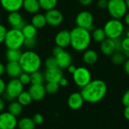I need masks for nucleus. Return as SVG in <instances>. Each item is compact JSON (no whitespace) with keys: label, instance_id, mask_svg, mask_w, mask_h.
<instances>
[{"label":"nucleus","instance_id":"38","mask_svg":"<svg viewBox=\"0 0 129 129\" xmlns=\"http://www.w3.org/2000/svg\"><path fill=\"white\" fill-rule=\"evenodd\" d=\"M33 119L34 121V122L36 123V125H41L44 122V117L42 114L39 113H36L33 116Z\"/></svg>","mask_w":129,"mask_h":129},{"label":"nucleus","instance_id":"52","mask_svg":"<svg viewBox=\"0 0 129 129\" xmlns=\"http://www.w3.org/2000/svg\"><path fill=\"white\" fill-rule=\"evenodd\" d=\"M123 53H124V55L125 56L126 59H129V51H124Z\"/></svg>","mask_w":129,"mask_h":129},{"label":"nucleus","instance_id":"16","mask_svg":"<svg viewBox=\"0 0 129 129\" xmlns=\"http://www.w3.org/2000/svg\"><path fill=\"white\" fill-rule=\"evenodd\" d=\"M5 72L11 78H18L23 70L19 62H8L5 66Z\"/></svg>","mask_w":129,"mask_h":129},{"label":"nucleus","instance_id":"6","mask_svg":"<svg viewBox=\"0 0 129 129\" xmlns=\"http://www.w3.org/2000/svg\"><path fill=\"white\" fill-rule=\"evenodd\" d=\"M107 9L112 18L115 19L123 18L128 12L125 0H108Z\"/></svg>","mask_w":129,"mask_h":129},{"label":"nucleus","instance_id":"15","mask_svg":"<svg viewBox=\"0 0 129 129\" xmlns=\"http://www.w3.org/2000/svg\"><path fill=\"white\" fill-rule=\"evenodd\" d=\"M45 81L47 82H57L58 83L60 80L63 77V71L60 68H47L44 73Z\"/></svg>","mask_w":129,"mask_h":129},{"label":"nucleus","instance_id":"37","mask_svg":"<svg viewBox=\"0 0 129 129\" xmlns=\"http://www.w3.org/2000/svg\"><path fill=\"white\" fill-rule=\"evenodd\" d=\"M7 31H8V30L6 29V27L4 25H2V24H0V44L4 43Z\"/></svg>","mask_w":129,"mask_h":129},{"label":"nucleus","instance_id":"51","mask_svg":"<svg viewBox=\"0 0 129 129\" xmlns=\"http://www.w3.org/2000/svg\"><path fill=\"white\" fill-rule=\"evenodd\" d=\"M124 21H125V23L129 26V11L128 12H127L126 13V14L125 15V17H124Z\"/></svg>","mask_w":129,"mask_h":129},{"label":"nucleus","instance_id":"53","mask_svg":"<svg viewBox=\"0 0 129 129\" xmlns=\"http://www.w3.org/2000/svg\"><path fill=\"white\" fill-rule=\"evenodd\" d=\"M125 2H126L127 7H128V10H129V0H125Z\"/></svg>","mask_w":129,"mask_h":129},{"label":"nucleus","instance_id":"20","mask_svg":"<svg viewBox=\"0 0 129 129\" xmlns=\"http://www.w3.org/2000/svg\"><path fill=\"white\" fill-rule=\"evenodd\" d=\"M101 51L105 56H112L116 52V46L114 40L106 38L101 43Z\"/></svg>","mask_w":129,"mask_h":129},{"label":"nucleus","instance_id":"34","mask_svg":"<svg viewBox=\"0 0 129 129\" xmlns=\"http://www.w3.org/2000/svg\"><path fill=\"white\" fill-rule=\"evenodd\" d=\"M45 66L47 68H57L58 64L57 61L55 56H52L48 58H47L45 61Z\"/></svg>","mask_w":129,"mask_h":129},{"label":"nucleus","instance_id":"9","mask_svg":"<svg viewBox=\"0 0 129 129\" xmlns=\"http://www.w3.org/2000/svg\"><path fill=\"white\" fill-rule=\"evenodd\" d=\"M76 24L77 27L91 31L94 30V16L88 11H82L76 17Z\"/></svg>","mask_w":129,"mask_h":129},{"label":"nucleus","instance_id":"3","mask_svg":"<svg viewBox=\"0 0 129 129\" xmlns=\"http://www.w3.org/2000/svg\"><path fill=\"white\" fill-rule=\"evenodd\" d=\"M19 63L23 72L31 74L40 69L42 59L38 53L29 49L22 52Z\"/></svg>","mask_w":129,"mask_h":129},{"label":"nucleus","instance_id":"8","mask_svg":"<svg viewBox=\"0 0 129 129\" xmlns=\"http://www.w3.org/2000/svg\"><path fill=\"white\" fill-rule=\"evenodd\" d=\"M73 79L78 87L82 88L91 81V74L87 68L78 67L73 74Z\"/></svg>","mask_w":129,"mask_h":129},{"label":"nucleus","instance_id":"47","mask_svg":"<svg viewBox=\"0 0 129 129\" xmlns=\"http://www.w3.org/2000/svg\"><path fill=\"white\" fill-rule=\"evenodd\" d=\"M5 107V100L2 97H0V113H2Z\"/></svg>","mask_w":129,"mask_h":129},{"label":"nucleus","instance_id":"27","mask_svg":"<svg viewBox=\"0 0 129 129\" xmlns=\"http://www.w3.org/2000/svg\"><path fill=\"white\" fill-rule=\"evenodd\" d=\"M8 112L11 113L12 115L17 116H19L22 112H23V106L18 102V101H13L11 102L8 108Z\"/></svg>","mask_w":129,"mask_h":129},{"label":"nucleus","instance_id":"4","mask_svg":"<svg viewBox=\"0 0 129 129\" xmlns=\"http://www.w3.org/2000/svg\"><path fill=\"white\" fill-rule=\"evenodd\" d=\"M24 40L22 30L11 28L7 31L4 43L7 49H20L23 46Z\"/></svg>","mask_w":129,"mask_h":129},{"label":"nucleus","instance_id":"21","mask_svg":"<svg viewBox=\"0 0 129 129\" xmlns=\"http://www.w3.org/2000/svg\"><path fill=\"white\" fill-rule=\"evenodd\" d=\"M23 8L26 12L30 14H36L41 8L39 0H23Z\"/></svg>","mask_w":129,"mask_h":129},{"label":"nucleus","instance_id":"48","mask_svg":"<svg viewBox=\"0 0 129 129\" xmlns=\"http://www.w3.org/2000/svg\"><path fill=\"white\" fill-rule=\"evenodd\" d=\"M76 67L75 66V65H69L68 66V68H67V70H68V71L70 73V74H73L74 72H75V71H76Z\"/></svg>","mask_w":129,"mask_h":129},{"label":"nucleus","instance_id":"36","mask_svg":"<svg viewBox=\"0 0 129 129\" xmlns=\"http://www.w3.org/2000/svg\"><path fill=\"white\" fill-rule=\"evenodd\" d=\"M19 80L23 85H27L29 84H31V78L30 74L26 72H22V74L19 76Z\"/></svg>","mask_w":129,"mask_h":129},{"label":"nucleus","instance_id":"35","mask_svg":"<svg viewBox=\"0 0 129 129\" xmlns=\"http://www.w3.org/2000/svg\"><path fill=\"white\" fill-rule=\"evenodd\" d=\"M37 45V40L36 39V37L34 38H25V40H24V43H23V46L28 49H34Z\"/></svg>","mask_w":129,"mask_h":129},{"label":"nucleus","instance_id":"1","mask_svg":"<svg viewBox=\"0 0 129 129\" xmlns=\"http://www.w3.org/2000/svg\"><path fill=\"white\" fill-rule=\"evenodd\" d=\"M107 92L106 83L101 79L91 80L86 86L82 88L81 94L84 100L89 103H96L102 100Z\"/></svg>","mask_w":129,"mask_h":129},{"label":"nucleus","instance_id":"11","mask_svg":"<svg viewBox=\"0 0 129 129\" xmlns=\"http://www.w3.org/2000/svg\"><path fill=\"white\" fill-rule=\"evenodd\" d=\"M47 24L51 27H57L60 25L63 21V15L59 10L53 8L46 11L45 14Z\"/></svg>","mask_w":129,"mask_h":129},{"label":"nucleus","instance_id":"43","mask_svg":"<svg viewBox=\"0 0 129 129\" xmlns=\"http://www.w3.org/2000/svg\"><path fill=\"white\" fill-rule=\"evenodd\" d=\"M5 88H6V84L4 81V80L0 77V96L3 95V94L5 92Z\"/></svg>","mask_w":129,"mask_h":129},{"label":"nucleus","instance_id":"39","mask_svg":"<svg viewBox=\"0 0 129 129\" xmlns=\"http://www.w3.org/2000/svg\"><path fill=\"white\" fill-rule=\"evenodd\" d=\"M116 46V52H123L122 48V40L121 38H117L114 40Z\"/></svg>","mask_w":129,"mask_h":129},{"label":"nucleus","instance_id":"33","mask_svg":"<svg viewBox=\"0 0 129 129\" xmlns=\"http://www.w3.org/2000/svg\"><path fill=\"white\" fill-rule=\"evenodd\" d=\"M60 85L57 82H47L46 84L45 85L46 93L49 94H56L60 88Z\"/></svg>","mask_w":129,"mask_h":129},{"label":"nucleus","instance_id":"40","mask_svg":"<svg viewBox=\"0 0 129 129\" xmlns=\"http://www.w3.org/2000/svg\"><path fill=\"white\" fill-rule=\"evenodd\" d=\"M122 102L125 106H129V89L126 90V92L124 94L122 98Z\"/></svg>","mask_w":129,"mask_h":129},{"label":"nucleus","instance_id":"50","mask_svg":"<svg viewBox=\"0 0 129 129\" xmlns=\"http://www.w3.org/2000/svg\"><path fill=\"white\" fill-rule=\"evenodd\" d=\"M5 72V66L2 63L0 62V77H2Z\"/></svg>","mask_w":129,"mask_h":129},{"label":"nucleus","instance_id":"18","mask_svg":"<svg viewBox=\"0 0 129 129\" xmlns=\"http://www.w3.org/2000/svg\"><path fill=\"white\" fill-rule=\"evenodd\" d=\"M55 57L57 61L58 67L61 69L67 68L68 66L72 64V56L70 53L64 49H62L57 55L55 56Z\"/></svg>","mask_w":129,"mask_h":129},{"label":"nucleus","instance_id":"49","mask_svg":"<svg viewBox=\"0 0 129 129\" xmlns=\"http://www.w3.org/2000/svg\"><path fill=\"white\" fill-rule=\"evenodd\" d=\"M124 116L126 119L129 120V106H125L124 110Z\"/></svg>","mask_w":129,"mask_h":129},{"label":"nucleus","instance_id":"54","mask_svg":"<svg viewBox=\"0 0 129 129\" xmlns=\"http://www.w3.org/2000/svg\"><path fill=\"white\" fill-rule=\"evenodd\" d=\"M126 36L129 37V30H128V31H127V33H126Z\"/></svg>","mask_w":129,"mask_h":129},{"label":"nucleus","instance_id":"7","mask_svg":"<svg viewBox=\"0 0 129 129\" xmlns=\"http://www.w3.org/2000/svg\"><path fill=\"white\" fill-rule=\"evenodd\" d=\"M23 90V84L19 78H11L7 84L5 92L3 94L4 99L7 101H11L20 95Z\"/></svg>","mask_w":129,"mask_h":129},{"label":"nucleus","instance_id":"31","mask_svg":"<svg viewBox=\"0 0 129 129\" xmlns=\"http://www.w3.org/2000/svg\"><path fill=\"white\" fill-rule=\"evenodd\" d=\"M39 2L42 9L48 11L55 8L57 4V0H39Z\"/></svg>","mask_w":129,"mask_h":129},{"label":"nucleus","instance_id":"22","mask_svg":"<svg viewBox=\"0 0 129 129\" xmlns=\"http://www.w3.org/2000/svg\"><path fill=\"white\" fill-rule=\"evenodd\" d=\"M83 61L85 64L91 65L95 64L98 60V54L96 51L93 49H86L84 51L83 54Z\"/></svg>","mask_w":129,"mask_h":129},{"label":"nucleus","instance_id":"32","mask_svg":"<svg viewBox=\"0 0 129 129\" xmlns=\"http://www.w3.org/2000/svg\"><path fill=\"white\" fill-rule=\"evenodd\" d=\"M111 59L113 64L119 65L124 64V62L126 60V57L124 55L123 52H115L112 55Z\"/></svg>","mask_w":129,"mask_h":129},{"label":"nucleus","instance_id":"45","mask_svg":"<svg viewBox=\"0 0 129 129\" xmlns=\"http://www.w3.org/2000/svg\"><path fill=\"white\" fill-rule=\"evenodd\" d=\"M123 68L125 72L129 75V59H126L125 62L123 64Z\"/></svg>","mask_w":129,"mask_h":129},{"label":"nucleus","instance_id":"23","mask_svg":"<svg viewBox=\"0 0 129 129\" xmlns=\"http://www.w3.org/2000/svg\"><path fill=\"white\" fill-rule=\"evenodd\" d=\"M31 24L34 27H36L37 29L43 28L47 24V21H46V18H45V14H39V13L34 14V15L32 17Z\"/></svg>","mask_w":129,"mask_h":129},{"label":"nucleus","instance_id":"5","mask_svg":"<svg viewBox=\"0 0 129 129\" xmlns=\"http://www.w3.org/2000/svg\"><path fill=\"white\" fill-rule=\"evenodd\" d=\"M124 24L120 19H110L104 27L107 38L116 40L120 38L124 33Z\"/></svg>","mask_w":129,"mask_h":129},{"label":"nucleus","instance_id":"2","mask_svg":"<svg viewBox=\"0 0 129 129\" xmlns=\"http://www.w3.org/2000/svg\"><path fill=\"white\" fill-rule=\"evenodd\" d=\"M91 31L79 27L70 30V46L78 52H84L88 49L91 42Z\"/></svg>","mask_w":129,"mask_h":129},{"label":"nucleus","instance_id":"26","mask_svg":"<svg viewBox=\"0 0 129 129\" xmlns=\"http://www.w3.org/2000/svg\"><path fill=\"white\" fill-rule=\"evenodd\" d=\"M21 30L25 38H34L37 35V28L32 24H26Z\"/></svg>","mask_w":129,"mask_h":129},{"label":"nucleus","instance_id":"44","mask_svg":"<svg viewBox=\"0 0 129 129\" xmlns=\"http://www.w3.org/2000/svg\"><path fill=\"white\" fill-rule=\"evenodd\" d=\"M68 80L66 78H64V77H63L60 80V81L58 82V84H59V85L60 86V87H67V85H68Z\"/></svg>","mask_w":129,"mask_h":129},{"label":"nucleus","instance_id":"25","mask_svg":"<svg viewBox=\"0 0 129 129\" xmlns=\"http://www.w3.org/2000/svg\"><path fill=\"white\" fill-rule=\"evenodd\" d=\"M36 123L34 122L33 118L29 117H23L20 119L17 122V128L18 129H35Z\"/></svg>","mask_w":129,"mask_h":129},{"label":"nucleus","instance_id":"13","mask_svg":"<svg viewBox=\"0 0 129 129\" xmlns=\"http://www.w3.org/2000/svg\"><path fill=\"white\" fill-rule=\"evenodd\" d=\"M54 42L56 46H60L62 48H67L70 46V31L68 30H62L59 31L55 37Z\"/></svg>","mask_w":129,"mask_h":129},{"label":"nucleus","instance_id":"42","mask_svg":"<svg viewBox=\"0 0 129 129\" xmlns=\"http://www.w3.org/2000/svg\"><path fill=\"white\" fill-rule=\"evenodd\" d=\"M122 48L124 51H129V37L126 36L122 40Z\"/></svg>","mask_w":129,"mask_h":129},{"label":"nucleus","instance_id":"10","mask_svg":"<svg viewBox=\"0 0 129 129\" xmlns=\"http://www.w3.org/2000/svg\"><path fill=\"white\" fill-rule=\"evenodd\" d=\"M17 127V117L9 112L0 113V129H15Z\"/></svg>","mask_w":129,"mask_h":129},{"label":"nucleus","instance_id":"14","mask_svg":"<svg viewBox=\"0 0 129 129\" xmlns=\"http://www.w3.org/2000/svg\"><path fill=\"white\" fill-rule=\"evenodd\" d=\"M28 92L34 101L42 100L46 94L45 87L43 84H31Z\"/></svg>","mask_w":129,"mask_h":129},{"label":"nucleus","instance_id":"12","mask_svg":"<svg viewBox=\"0 0 129 129\" xmlns=\"http://www.w3.org/2000/svg\"><path fill=\"white\" fill-rule=\"evenodd\" d=\"M8 22L11 25V28H15L20 30L26 24V21L23 20L22 15L18 11L9 12L8 15Z\"/></svg>","mask_w":129,"mask_h":129},{"label":"nucleus","instance_id":"24","mask_svg":"<svg viewBox=\"0 0 129 129\" xmlns=\"http://www.w3.org/2000/svg\"><path fill=\"white\" fill-rule=\"evenodd\" d=\"M21 55L20 49H8L5 52V59L8 62H19Z\"/></svg>","mask_w":129,"mask_h":129},{"label":"nucleus","instance_id":"46","mask_svg":"<svg viewBox=\"0 0 129 129\" xmlns=\"http://www.w3.org/2000/svg\"><path fill=\"white\" fill-rule=\"evenodd\" d=\"M78 1L81 5H85V6H88V5H91L93 2V0H78Z\"/></svg>","mask_w":129,"mask_h":129},{"label":"nucleus","instance_id":"19","mask_svg":"<svg viewBox=\"0 0 129 129\" xmlns=\"http://www.w3.org/2000/svg\"><path fill=\"white\" fill-rule=\"evenodd\" d=\"M23 0H0L1 6L8 12L18 11L23 8Z\"/></svg>","mask_w":129,"mask_h":129},{"label":"nucleus","instance_id":"29","mask_svg":"<svg viewBox=\"0 0 129 129\" xmlns=\"http://www.w3.org/2000/svg\"><path fill=\"white\" fill-rule=\"evenodd\" d=\"M17 101L23 106H29L32 101H33V99L29 94V93L28 91H24L23 90L20 95L17 97Z\"/></svg>","mask_w":129,"mask_h":129},{"label":"nucleus","instance_id":"17","mask_svg":"<svg viewBox=\"0 0 129 129\" xmlns=\"http://www.w3.org/2000/svg\"><path fill=\"white\" fill-rule=\"evenodd\" d=\"M84 102L85 100L81 93L75 92L70 95L67 100V104L71 109L77 110L83 106Z\"/></svg>","mask_w":129,"mask_h":129},{"label":"nucleus","instance_id":"28","mask_svg":"<svg viewBox=\"0 0 129 129\" xmlns=\"http://www.w3.org/2000/svg\"><path fill=\"white\" fill-rule=\"evenodd\" d=\"M31 78V84H43L45 81L44 73L39 70L34 71L30 74Z\"/></svg>","mask_w":129,"mask_h":129},{"label":"nucleus","instance_id":"30","mask_svg":"<svg viewBox=\"0 0 129 129\" xmlns=\"http://www.w3.org/2000/svg\"><path fill=\"white\" fill-rule=\"evenodd\" d=\"M91 37L95 42L101 43L107 38V36L105 34L104 28H96L92 30Z\"/></svg>","mask_w":129,"mask_h":129},{"label":"nucleus","instance_id":"41","mask_svg":"<svg viewBox=\"0 0 129 129\" xmlns=\"http://www.w3.org/2000/svg\"><path fill=\"white\" fill-rule=\"evenodd\" d=\"M97 5L101 9H106L108 5V0H98Z\"/></svg>","mask_w":129,"mask_h":129}]
</instances>
